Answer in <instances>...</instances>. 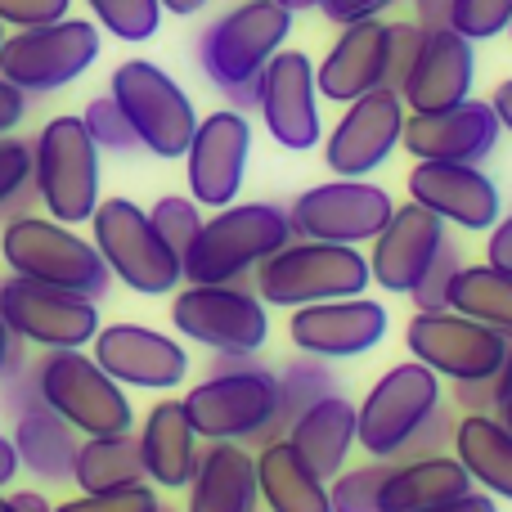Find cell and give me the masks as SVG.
Listing matches in <instances>:
<instances>
[{"instance_id": "obj_1", "label": "cell", "mask_w": 512, "mask_h": 512, "mask_svg": "<svg viewBox=\"0 0 512 512\" xmlns=\"http://www.w3.org/2000/svg\"><path fill=\"white\" fill-rule=\"evenodd\" d=\"M292 18L297 14H288L279 0H234L198 36V68L230 99V108H239V113L256 108V77L288 45Z\"/></svg>"}, {"instance_id": "obj_2", "label": "cell", "mask_w": 512, "mask_h": 512, "mask_svg": "<svg viewBox=\"0 0 512 512\" xmlns=\"http://www.w3.org/2000/svg\"><path fill=\"white\" fill-rule=\"evenodd\" d=\"M185 414L203 441H274L279 382L256 355H216L212 373L189 391Z\"/></svg>"}, {"instance_id": "obj_3", "label": "cell", "mask_w": 512, "mask_h": 512, "mask_svg": "<svg viewBox=\"0 0 512 512\" xmlns=\"http://www.w3.org/2000/svg\"><path fill=\"white\" fill-rule=\"evenodd\" d=\"M0 256H5L9 274H18V279L45 283V288L72 292V297L86 301L108 297V283H113L95 243L81 239L72 225L50 221V216H9V225L0 230Z\"/></svg>"}, {"instance_id": "obj_4", "label": "cell", "mask_w": 512, "mask_h": 512, "mask_svg": "<svg viewBox=\"0 0 512 512\" xmlns=\"http://www.w3.org/2000/svg\"><path fill=\"white\" fill-rule=\"evenodd\" d=\"M292 243L288 207L279 203H230L212 212L180 256L185 283H243L261 261Z\"/></svg>"}, {"instance_id": "obj_5", "label": "cell", "mask_w": 512, "mask_h": 512, "mask_svg": "<svg viewBox=\"0 0 512 512\" xmlns=\"http://www.w3.org/2000/svg\"><path fill=\"white\" fill-rule=\"evenodd\" d=\"M373 283L369 256L360 248H342V243H319V239H292L283 243L270 261L252 270V292L265 306H315V301H342L364 297Z\"/></svg>"}, {"instance_id": "obj_6", "label": "cell", "mask_w": 512, "mask_h": 512, "mask_svg": "<svg viewBox=\"0 0 512 512\" xmlns=\"http://www.w3.org/2000/svg\"><path fill=\"white\" fill-rule=\"evenodd\" d=\"M32 189L36 203L59 225H86L99 207V149L81 117L63 113L32 140Z\"/></svg>"}, {"instance_id": "obj_7", "label": "cell", "mask_w": 512, "mask_h": 512, "mask_svg": "<svg viewBox=\"0 0 512 512\" xmlns=\"http://www.w3.org/2000/svg\"><path fill=\"white\" fill-rule=\"evenodd\" d=\"M90 243L104 256L108 274L140 297H167L185 283L180 256L162 243L149 212L131 198H99L90 216Z\"/></svg>"}, {"instance_id": "obj_8", "label": "cell", "mask_w": 512, "mask_h": 512, "mask_svg": "<svg viewBox=\"0 0 512 512\" xmlns=\"http://www.w3.org/2000/svg\"><path fill=\"white\" fill-rule=\"evenodd\" d=\"M108 95L126 113V122H131L144 153L167 158V162L185 158L189 140L198 131V113H194V99L185 95V86L167 68H158L149 59L117 63L113 77H108Z\"/></svg>"}, {"instance_id": "obj_9", "label": "cell", "mask_w": 512, "mask_h": 512, "mask_svg": "<svg viewBox=\"0 0 512 512\" xmlns=\"http://www.w3.org/2000/svg\"><path fill=\"white\" fill-rule=\"evenodd\" d=\"M36 387L77 436H113L135 427L126 387L108 378L86 351H45L36 360Z\"/></svg>"}, {"instance_id": "obj_10", "label": "cell", "mask_w": 512, "mask_h": 512, "mask_svg": "<svg viewBox=\"0 0 512 512\" xmlns=\"http://www.w3.org/2000/svg\"><path fill=\"white\" fill-rule=\"evenodd\" d=\"M104 50V36L86 18H59L45 27H18L0 45V77L23 95H54L72 86Z\"/></svg>"}, {"instance_id": "obj_11", "label": "cell", "mask_w": 512, "mask_h": 512, "mask_svg": "<svg viewBox=\"0 0 512 512\" xmlns=\"http://www.w3.org/2000/svg\"><path fill=\"white\" fill-rule=\"evenodd\" d=\"M436 405H441V378L432 369L418 360L391 364L355 405V445L369 459L396 463Z\"/></svg>"}, {"instance_id": "obj_12", "label": "cell", "mask_w": 512, "mask_h": 512, "mask_svg": "<svg viewBox=\"0 0 512 512\" xmlns=\"http://www.w3.org/2000/svg\"><path fill=\"white\" fill-rule=\"evenodd\" d=\"M171 328L212 355H256L270 337V315L248 283H185L171 301Z\"/></svg>"}, {"instance_id": "obj_13", "label": "cell", "mask_w": 512, "mask_h": 512, "mask_svg": "<svg viewBox=\"0 0 512 512\" xmlns=\"http://www.w3.org/2000/svg\"><path fill=\"white\" fill-rule=\"evenodd\" d=\"M391 212V194L373 180H328V185H310L292 198L288 207V225L292 239H319V243H342V248H360L373 243L387 230Z\"/></svg>"}, {"instance_id": "obj_14", "label": "cell", "mask_w": 512, "mask_h": 512, "mask_svg": "<svg viewBox=\"0 0 512 512\" xmlns=\"http://www.w3.org/2000/svg\"><path fill=\"white\" fill-rule=\"evenodd\" d=\"M409 360H418L423 369H432L445 382L463 378H495L499 364L508 355V337H499L495 328L477 324V319L459 315V310H414L405 328Z\"/></svg>"}, {"instance_id": "obj_15", "label": "cell", "mask_w": 512, "mask_h": 512, "mask_svg": "<svg viewBox=\"0 0 512 512\" xmlns=\"http://www.w3.org/2000/svg\"><path fill=\"white\" fill-rule=\"evenodd\" d=\"M0 319L18 342H32L41 351H81L99 333V306L72 292L45 288L32 279H0Z\"/></svg>"}, {"instance_id": "obj_16", "label": "cell", "mask_w": 512, "mask_h": 512, "mask_svg": "<svg viewBox=\"0 0 512 512\" xmlns=\"http://www.w3.org/2000/svg\"><path fill=\"white\" fill-rule=\"evenodd\" d=\"M256 113L265 117V131L279 149L310 153L324 144V117H319V81L306 50L283 45L265 72L256 77Z\"/></svg>"}, {"instance_id": "obj_17", "label": "cell", "mask_w": 512, "mask_h": 512, "mask_svg": "<svg viewBox=\"0 0 512 512\" xmlns=\"http://www.w3.org/2000/svg\"><path fill=\"white\" fill-rule=\"evenodd\" d=\"M405 99L396 90H369L355 104L342 108L337 126L324 135V162L333 176L346 180H369L391 153L400 149V135H405Z\"/></svg>"}, {"instance_id": "obj_18", "label": "cell", "mask_w": 512, "mask_h": 512, "mask_svg": "<svg viewBox=\"0 0 512 512\" xmlns=\"http://www.w3.org/2000/svg\"><path fill=\"white\" fill-rule=\"evenodd\" d=\"M252 158V122L239 108H216V113L198 117V131L185 149V176L189 198L198 207H230L243 189Z\"/></svg>"}, {"instance_id": "obj_19", "label": "cell", "mask_w": 512, "mask_h": 512, "mask_svg": "<svg viewBox=\"0 0 512 512\" xmlns=\"http://www.w3.org/2000/svg\"><path fill=\"white\" fill-rule=\"evenodd\" d=\"M391 328V315L382 301L373 297H342V301H315V306H297L288 319V337L301 355L315 360H355L382 346Z\"/></svg>"}, {"instance_id": "obj_20", "label": "cell", "mask_w": 512, "mask_h": 512, "mask_svg": "<svg viewBox=\"0 0 512 512\" xmlns=\"http://www.w3.org/2000/svg\"><path fill=\"white\" fill-rule=\"evenodd\" d=\"M409 203L427 207L445 225L490 234L504 216V194L477 162H414L409 167Z\"/></svg>"}, {"instance_id": "obj_21", "label": "cell", "mask_w": 512, "mask_h": 512, "mask_svg": "<svg viewBox=\"0 0 512 512\" xmlns=\"http://www.w3.org/2000/svg\"><path fill=\"white\" fill-rule=\"evenodd\" d=\"M95 364L122 387L171 391L189 378V351L149 324H108L95 333Z\"/></svg>"}, {"instance_id": "obj_22", "label": "cell", "mask_w": 512, "mask_h": 512, "mask_svg": "<svg viewBox=\"0 0 512 512\" xmlns=\"http://www.w3.org/2000/svg\"><path fill=\"white\" fill-rule=\"evenodd\" d=\"M499 135L504 126L490 99H463L441 113H409L400 149H409L414 162H477L481 167L495 153Z\"/></svg>"}, {"instance_id": "obj_23", "label": "cell", "mask_w": 512, "mask_h": 512, "mask_svg": "<svg viewBox=\"0 0 512 512\" xmlns=\"http://www.w3.org/2000/svg\"><path fill=\"white\" fill-rule=\"evenodd\" d=\"M450 239L445 234V221L432 216L418 203H400L391 212L387 230L373 239V256H369V274L382 292H396V297H409V292L423 283V274L432 270L441 243Z\"/></svg>"}, {"instance_id": "obj_24", "label": "cell", "mask_w": 512, "mask_h": 512, "mask_svg": "<svg viewBox=\"0 0 512 512\" xmlns=\"http://www.w3.org/2000/svg\"><path fill=\"white\" fill-rule=\"evenodd\" d=\"M472 81H477V45L454 27H441V32H423L400 99L409 113H441L472 99Z\"/></svg>"}, {"instance_id": "obj_25", "label": "cell", "mask_w": 512, "mask_h": 512, "mask_svg": "<svg viewBox=\"0 0 512 512\" xmlns=\"http://www.w3.org/2000/svg\"><path fill=\"white\" fill-rule=\"evenodd\" d=\"M315 81L319 99H333L342 108L387 86V23L382 18L346 23L328 45V54L315 63Z\"/></svg>"}, {"instance_id": "obj_26", "label": "cell", "mask_w": 512, "mask_h": 512, "mask_svg": "<svg viewBox=\"0 0 512 512\" xmlns=\"http://www.w3.org/2000/svg\"><path fill=\"white\" fill-rule=\"evenodd\" d=\"M185 490V512H256V504H261L256 454H248V445L239 441H207Z\"/></svg>"}, {"instance_id": "obj_27", "label": "cell", "mask_w": 512, "mask_h": 512, "mask_svg": "<svg viewBox=\"0 0 512 512\" xmlns=\"http://www.w3.org/2000/svg\"><path fill=\"white\" fill-rule=\"evenodd\" d=\"M135 436H140L144 477L162 490H185L198 468V454H203V445H198L203 436L194 432L185 405H180V400H158V405L144 414Z\"/></svg>"}, {"instance_id": "obj_28", "label": "cell", "mask_w": 512, "mask_h": 512, "mask_svg": "<svg viewBox=\"0 0 512 512\" xmlns=\"http://www.w3.org/2000/svg\"><path fill=\"white\" fill-rule=\"evenodd\" d=\"M472 490V477L454 454H427V459H396L387 468L378 495V512H423L445 499H459Z\"/></svg>"}, {"instance_id": "obj_29", "label": "cell", "mask_w": 512, "mask_h": 512, "mask_svg": "<svg viewBox=\"0 0 512 512\" xmlns=\"http://www.w3.org/2000/svg\"><path fill=\"white\" fill-rule=\"evenodd\" d=\"M283 441L315 468V477L333 481L355 450V405L342 391H333V396H324L319 405H310L306 414L288 427Z\"/></svg>"}, {"instance_id": "obj_30", "label": "cell", "mask_w": 512, "mask_h": 512, "mask_svg": "<svg viewBox=\"0 0 512 512\" xmlns=\"http://www.w3.org/2000/svg\"><path fill=\"white\" fill-rule=\"evenodd\" d=\"M256 490L265 499V512H333L328 481L315 477V468L283 436L265 441L256 454Z\"/></svg>"}, {"instance_id": "obj_31", "label": "cell", "mask_w": 512, "mask_h": 512, "mask_svg": "<svg viewBox=\"0 0 512 512\" xmlns=\"http://www.w3.org/2000/svg\"><path fill=\"white\" fill-rule=\"evenodd\" d=\"M14 450H18V468H27L36 481L45 486H63L72 481V463H77V445L81 436L54 414L50 405H32L14 418Z\"/></svg>"}, {"instance_id": "obj_32", "label": "cell", "mask_w": 512, "mask_h": 512, "mask_svg": "<svg viewBox=\"0 0 512 512\" xmlns=\"http://www.w3.org/2000/svg\"><path fill=\"white\" fill-rule=\"evenodd\" d=\"M450 454L463 463L472 486L512 504V432L495 414H463L454 423Z\"/></svg>"}, {"instance_id": "obj_33", "label": "cell", "mask_w": 512, "mask_h": 512, "mask_svg": "<svg viewBox=\"0 0 512 512\" xmlns=\"http://www.w3.org/2000/svg\"><path fill=\"white\" fill-rule=\"evenodd\" d=\"M144 459H140V436L113 432V436H86L77 445V463H72V486L81 495H104V490H131L144 486Z\"/></svg>"}, {"instance_id": "obj_34", "label": "cell", "mask_w": 512, "mask_h": 512, "mask_svg": "<svg viewBox=\"0 0 512 512\" xmlns=\"http://www.w3.org/2000/svg\"><path fill=\"white\" fill-rule=\"evenodd\" d=\"M445 306L477 319V324H486V328H495L499 337L512 342V274L495 270V265H486V261L463 265L450 283Z\"/></svg>"}, {"instance_id": "obj_35", "label": "cell", "mask_w": 512, "mask_h": 512, "mask_svg": "<svg viewBox=\"0 0 512 512\" xmlns=\"http://www.w3.org/2000/svg\"><path fill=\"white\" fill-rule=\"evenodd\" d=\"M274 382H279V414H274V441L279 436H288V427L297 423L301 414H306L310 405H319L324 396H333L337 387V373L328 360H315V355H297L292 364H283L279 373H274Z\"/></svg>"}, {"instance_id": "obj_36", "label": "cell", "mask_w": 512, "mask_h": 512, "mask_svg": "<svg viewBox=\"0 0 512 512\" xmlns=\"http://www.w3.org/2000/svg\"><path fill=\"white\" fill-rule=\"evenodd\" d=\"M90 14H95V27H104L108 36L126 45H140L149 36H158L162 27V5L158 0H86Z\"/></svg>"}, {"instance_id": "obj_37", "label": "cell", "mask_w": 512, "mask_h": 512, "mask_svg": "<svg viewBox=\"0 0 512 512\" xmlns=\"http://www.w3.org/2000/svg\"><path fill=\"white\" fill-rule=\"evenodd\" d=\"M391 463L369 459L364 468H342L333 481H328V499H333V512H378V495L382 481H387Z\"/></svg>"}, {"instance_id": "obj_38", "label": "cell", "mask_w": 512, "mask_h": 512, "mask_svg": "<svg viewBox=\"0 0 512 512\" xmlns=\"http://www.w3.org/2000/svg\"><path fill=\"white\" fill-rule=\"evenodd\" d=\"M81 126H86V135L95 140L99 153H140V140H135L131 122H126V113L117 108L113 95L90 99L86 113H81Z\"/></svg>"}, {"instance_id": "obj_39", "label": "cell", "mask_w": 512, "mask_h": 512, "mask_svg": "<svg viewBox=\"0 0 512 512\" xmlns=\"http://www.w3.org/2000/svg\"><path fill=\"white\" fill-rule=\"evenodd\" d=\"M149 221H153V230L162 234V243H167L176 256H185L189 252V243L198 239V230H203V207L194 203V198H180V194H167V198H158V203L149 207Z\"/></svg>"}, {"instance_id": "obj_40", "label": "cell", "mask_w": 512, "mask_h": 512, "mask_svg": "<svg viewBox=\"0 0 512 512\" xmlns=\"http://www.w3.org/2000/svg\"><path fill=\"white\" fill-rule=\"evenodd\" d=\"M27 198H36V189H32V144L14 140V135H0V216L14 212V207H23Z\"/></svg>"}, {"instance_id": "obj_41", "label": "cell", "mask_w": 512, "mask_h": 512, "mask_svg": "<svg viewBox=\"0 0 512 512\" xmlns=\"http://www.w3.org/2000/svg\"><path fill=\"white\" fill-rule=\"evenodd\" d=\"M512 23V0H459L454 9V32H463L472 45L495 41Z\"/></svg>"}, {"instance_id": "obj_42", "label": "cell", "mask_w": 512, "mask_h": 512, "mask_svg": "<svg viewBox=\"0 0 512 512\" xmlns=\"http://www.w3.org/2000/svg\"><path fill=\"white\" fill-rule=\"evenodd\" d=\"M459 270H463V248L454 239H445L441 252H436V261H432V270H427L423 283L409 292L414 310H445V297H450V283Z\"/></svg>"}, {"instance_id": "obj_43", "label": "cell", "mask_w": 512, "mask_h": 512, "mask_svg": "<svg viewBox=\"0 0 512 512\" xmlns=\"http://www.w3.org/2000/svg\"><path fill=\"white\" fill-rule=\"evenodd\" d=\"M54 512H158V490L144 481L131 490H104V495H77L54 504Z\"/></svg>"}, {"instance_id": "obj_44", "label": "cell", "mask_w": 512, "mask_h": 512, "mask_svg": "<svg viewBox=\"0 0 512 512\" xmlns=\"http://www.w3.org/2000/svg\"><path fill=\"white\" fill-rule=\"evenodd\" d=\"M0 405L9 418H18L23 409L41 405V387H36V364L23 360V346H14L5 373H0Z\"/></svg>"}, {"instance_id": "obj_45", "label": "cell", "mask_w": 512, "mask_h": 512, "mask_svg": "<svg viewBox=\"0 0 512 512\" xmlns=\"http://www.w3.org/2000/svg\"><path fill=\"white\" fill-rule=\"evenodd\" d=\"M418 45H423V27L418 23H387V90L405 86L409 68L418 59Z\"/></svg>"}, {"instance_id": "obj_46", "label": "cell", "mask_w": 512, "mask_h": 512, "mask_svg": "<svg viewBox=\"0 0 512 512\" xmlns=\"http://www.w3.org/2000/svg\"><path fill=\"white\" fill-rule=\"evenodd\" d=\"M450 441H454V418H450V405H436L427 414V423L414 432V441L405 445L400 459H427V454H450Z\"/></svg>"}, {"instance_id": "obj_47", "label": "cell", "mask_w": 512, "mask_h": 512, "mask_svg": "<svg viewBox=\"0 0 512 512\" xmlns=\"http://www.w3.org/2000/svg\"><path fill=\"white\" fill-rule=\"evenodd\" d=\"M72 0H0V23L5 27H45L68 18Z\"/></svg>"}, {"instance_id": "obj_48", "label": "cell", "mask_w": 512, "mask_h": 512, "mask_svg": "<svg viewBox=\"0 0 512 512\" xmlns=\"http://www.w3.org/2000/svg\"><path fill=\"white\" fill-rule=\"evenodd\" d=\"M396 5L400 0H319V14H324L328 23L346 27V23H364V18H382Z\"/></svg>"}, {"instance_id": "obj_49", "label": "cell", "mask_w": 512, "mask_h": 512, "mask_svg": "<svg viewBox=\"0 0 512 512\" xmlns=\"http://www.w3.org/2000/svg\"><path fill=\"white\" fill-rule=\"evenodd\" d=\"M450 396L463 414H495V378H463L450 382Z\"/></svg>"}, {"instance_id": "obj_50", "label": "cell", "mask_w": 512, "mask_h": 512, "mask_svg": "<svg viewBox=\"0 0 512 512\" xmlns=\"http://www.w3.org/2000/svg\"><path fill=\"white\" fill-rule=\"evenodd\" d=\"M486 265H495V270L512 274V212L499 216L495 230H490V239H486Z\"/></svg>"}, {"instance_id": "obj_51", "label": "cell", "mask_w": 512, "mask_h": 512, "mask_svg": "<svg viewBox=\"0 0 512 512\" xmlns=\"http://www.w3.org/2000/svg\"><path fill=\"white\" fill-rule=\"evenodd\" d=\"M409 5H414V23L423 32H441V27H454L459 0H409Z\"/></svg>"}, {"instance_id": "obj_52", "label": "cell", "mask_w": 512, "mask_h": 512, "mask_svg": "<svg viewBox=\"0 0 512 512\" xmlns=\"http://www.w3.org/2000/svg\"><path fill=\"white\" fill-rule=\"evenodd\" d=\"M23 117H27V95L0 77V135H9L18 122H23Z\"/></svg>"}, {"instance_id": "obj_53", "label": "cell", "mask_w": 512, "mask_h": 512, "mask_svg": "<svg viewBox=\"0 0 512 512\" xmlns=\"http://www.w3.org/2000/svg\"><path fill=\"white\" fill-rule=\"evenodd\" d=\"M495 418L512 432V342H508V355L495 373Z\"/></svg>"}, {"instance_id": "obj_54", "label": "cell", "mask_w": 512, "mask_h": 512, "mask_svg": "<svg viewBox=\"0 0 512 512\" xmlns=\"http://www.w3.org/2000/svg\"><path fill=\"white\" fill-rule=\"evenodd\" d=\"M423 512H499V504H495V495H486V490H477V486H472L468 495H459V499H445V504L423 508Z\"/></svg>"}, {"instance_id": "obj_55", "label": "cell", "mask_w": 512, "mask_h": 512, "mask_svg": "<svg viewBox=\"0 0 512 512\" xmlns=\"http://www.w3.org/2000/svg\"><path fill=\"white\" fill-rule=\"evenodd\" d=\"M490 108H495V117H499V126L512 135V77L508 81H499L495 86V95H490Z\"/></svg>"}, {"instance_id": "obj_56", "label": "cell", "mask_w": 512, "mask_h": 512, "mask_svg": "<svg viewBox=\"0 0 512 512\" xmlns=\"http://www.w3.org/2000/svg\"><path fill=\"white\" fill-rule=\"evenodd\" d=\"M18 450H14V441H9V436H0V490L9 486V481L18 477Z\"/></svg>"}, {"instance_id": "obj_57", "label": "cell", "mask_w": 512, "mask_h": 512, "mask_svg": "<svg viewBox=\"0 0 512 512\" xmlns=\"http://www.w3.org/2000/svg\"><path fill=\"white\" fill-rule=\"evenodd\" d=\"M9 504H14V512H54L41 490H18V495H9Z\"/></svg>"}, {"instance_id": "obj_58", "label": "cell", "mask_w": 512, "mask_h": 512, "mask_svg": "<svg viewBox=\"0 0 512 512\" xmlns=\"http://www.w3.org/2000/svg\"><path fill=\"white\" fill-rule=\"evenodd\" d=\"M162 5V14H176V18H189V14H198V9L207 5V0H158Z\"/></svg>"}, {"instance_id": "obj_59", "label": "cell", "mask_w": 512, "mask_h": 512, "mask_svg": "<svg viewBox=\"0 0 512 512\" xmlns=\"http://www.w3.org/2000/svg\"><path fill=\"white\" fill-rule=\"evenodd\" d=\"M14 346H18V337L9 333V324L0 319V373H5V364H9V355H14Z\"/></svg>"}, {"instance_id": "obj_60", "label": "cell", "mask_w": 512, "mask_h": 512, "mask_svg": "<svg viewBox=\"0 0 512 512\" xmlns=\"http://www.w3.org/2000/svg\"><path fill=\"white\" fill-rule=\"evenodd\" d=\"M288 14H306V9H319V0H279Z\"/></svg>"}, {"instance_id": "obj_61", "label": "cell", "mask_w": 512, "mask_h": 512, "mask_svg": "<svg viewBox=\"0 0 512 512\" xmlns=\"http://www.w3.org/2000/svg\"><path fill=\"white\" fill-rule=\"evenodd\" d=\"M0 512H14V504H9V495H0Z\"/></svg>"}, {"instance_id": "obj_62", "label": "cell", "mask_w": 512, "mask_h": 512, "mask_svg": "<svg viewBox=\"0 0 512 512\" xmlns=\"http://www.w3.org/2000/svg\"><path fill=\"white\" fill-rule=\"evenodd\" d=\"M5 36H9V32H5V23H0V45H5Z\"/></svg>"}, {"instance_id": "obj_63", "label": "cell", "mask_w": 512, "mask_h": 512, "mask_svg": "<svg viewBox=\"0 0 512 512\" xmlns=\"http://www.w3.org/2000/svg\"><path fill=\"white\" fill-rule=\"evenodd\" d=\"M158 512H176V508H167V504H158Z\"/></svg>"}, {"instance_id": "obj_64", "label": "cell", "mask_w": 512, "mask_h": 512, "mask_svg": "<svg viewBox=\"0 0 512 512\" xmlns=\"http://www.w3.org/2000/svg\"><path fill=\"white\" fill-rule=\"evenodd\" d=\"M508 36H512V23H508Z\"/></svg>"}]
</instances>
